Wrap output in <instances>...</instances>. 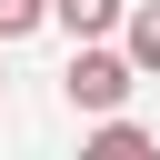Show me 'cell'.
<instances>
[{"label":"cell","instance_id":"1","mask_svg":"<svg viewBox=\"0 0 160 160\" xmlns=\"http://www.w3.org/2000/svg\"><path fill=\"white\" fill-rule=\"evenodd\" d=\"M130 80H140V70H130V50H100V40H80V50H70V70H60V90H70V110H80V120L120 110V100H130Z\"/></svg>","mask_w":160,"mask_h":160},{"label":"cell","instance_id":"2","mask_svg":"<svg viewBox=\"0 0 160 160\" xmlns=\"http://www.w3.org/2000/svg\"><path fill=\"white\" fill-rule=\"evenodd\" d=\"M120 10H130V0H50V20H60L70 40H110V30H120Z\"/></svg>","mask_w":160,"mask_h":160},{"label":"cell","instance_id":"3","mask_svg":"<svg viewBox=\"0 0 160 160\" xmlns=\"http://www.w3.org/2000/svg\"><path fill=\"white\" fill-rule=\"evenodd\" d=\"M90 150H100V160H150V130L120 120V110H100V120H90Z\"/></svg>","mask_w":160,"mask_h":160},{"label":"cell","instance_id":"5","mask_svg":"<svg viewBox=\"0 0 160 160\" xmlns=\"http://www.w3.org/2000/svg\"><path fill=\"white\" fill-rule=\"evenodd\" d=\"M40 20H50V0H0V50H10V40H30Z\"/></svg>","mask_w":160,"mask_h":160},{"label":"cell","instance_id":"4","mask_svg":"<svg viewBox=\"0 0 160 160\" xmlns=\"http://www.w3.org/2000/svg\"><path fill=\"white\" fill-rule=\"evenodd\" d=\"M120 50H130V70H160V0L120 10Z\"/></svg>","mask_w":160,"mask_h":160}]
</instances>
